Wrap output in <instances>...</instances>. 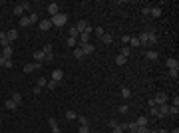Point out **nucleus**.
<instances>
[{
  "instance_id": "obj_13",
  "label": "nucleus",
  "mask_w": 179,
  "mask_h": 133,
  "mask_svg": "<svg viewBox=\"0 0 179 133\" xmlns=\"http://www.w3.org/2000/svg\"><path fill=\"white\" fill-rule=\"evenodd\" d=\"M72 56H74V58H78V60H80V58H84L86 54H84V50H82V46H76V48H74V50H72Z\"/></svg>"
},
{
  "instance_id": "obj_9",
  "label": "nucleus",
  "mask_w": 179,
  "mask_h": 133,
  "mask_svg": "<svg viewBox=\"0 0 179 133\" xmlns=\"http://www.w3.org/2000/svg\"><path fill=\"white\" fill-rule=\"evenodd\" d=\"M165 66L169 68V70H177V68H179V62L175 60V58H167V60H165Z\"/></svg>"
},
{
  "instance_id": "obj_21",
  "label": "nucleus",
  "mask_w": 179,
  "mask_h": 133,
  "mask_svg": "<svg viewBox=\"0 0 179 133\" xmlns=\"http://www.w3.org/2000/svg\"><path fill=\"white\" fill-rule=\"evenodd\" d=\"M161 12H163V10H161L159 6H155V8H151V12H149V16H153V18H159V16H161Z\"/></svg>"
},
{
  "instance_id": "obj_29",
  "label": "nucleus",
  "mask_w": 179,
  "mask_h": 133,
  "mask_svg": "<svg viewBox=\"0 0 179 133\" xmlns=\"http://www.w3.org/2000/svg\"><path fill=\"white\" fill-rule=\"evenodd\" d=\"M102 42H104V44H112V42H113L112 34H104V36H102Z\"/></svg>"
},
{
  "instance_id": "obj_14",
  "label": "nucleus",
  "mask_w": 179,
  "mask_h": 133,
  "mask_svg": "<svg viewBox=\"0 0 179 133\" xmlns=\"http://www.w3.org/2000/svg\"><path fill=\"white\" fill-rule=\"evenodd\" d=\"M52 80L54 81H62L64 80V72H62V70H54L52 72Z\"/></svg>"
},
{
  "instance_id": "obj_38",
  "label": "nucleus",
  "mask_w": 179,
  "mask_h": 133,
  "mask_svg": "<svg viewBox=\"0 0 179 133\" xmlns=\"http://www.w3.org/2000/svg\"><path fill=\"white\" fill-rule=\"evenodd\" d=\"M28 18H30V24H36V22H38V14H36V12H32L30 16H28Z\"/></svg>"
},
{
  "instance_id": "obj_17",
  "label": "nucleus",
  "mask_w": 179,
  "mask_h": 133,
  "mask_svg": "<svg viewBox=\"0 0 179 133\" xmlns=\"http://www.w3.org/2000/svg\"><path fill=\"white\" fill-rule=\"evenodd\" d=\"M10 100H12L14 103H16V105H20V103H22V93H20V92H14Z\"/></svg>"
},
{
  "instance_id": "obj_54",
  "label": "nucleus",
  "mask_w": 179,
  "mask_h": 133,
  "mask_svg": "<svg viewBox=\"0 0 179 133\" xmlns=\"http://www.w3.org/2000/svg\"><path fill=\"white\" fill-rule=\"evenodd\" d=\"M149 133H157V131H149Z\"/></svg>"
},
{
  "instance_id": "obj_12",
  "label": "nucleus",
  "mask_w": 179,
  "mask_h": 133,
  "mask_svg": "<svg viewBox=\"0 0 179 133\" xmlns=\"http://www.w3.org/2000/svg\"><path fill=\"white\" fill-rule=\"evenodd\" d=\"M2 58H6V60H10L12 58V54H14V50H12V46H8V48H2Z\"/></svg>"
},
{
  "instance_id": "obj_5",
  "label": "nucleus",
  "mask_w": 179,
  "mask_h": 133,
  "mask_svg": "<svg viewBox=\"0 0 179 133\" xmlns=\"http://www.w3.org/2000/svg\"><path fill=\"white\" fill-rule=\"evenodd\" d=\"M48 14H50V18H54L56 14H60V6L56 2H50V4H48Z\"/></svg>"
},
{
  "instance_id": "obj_1",
  "label": "nucleus",
  "mask_w": 179,
  "mask_h": 133,
  "mask_svg": "<svg viewBox=\"0 0 179 133\" xmlns=\"http://www.w3.org/2000/svg\"><path fill=\"white\" fill-rule=\"evenodd\" d=\"M52 20V26H66V22H68V16L64 12H60V14H56L54 18H50Z\"/></svg>"
},
{
  "instance_id": "obj_8",
  "label": "nucleus",
  "mask_w": 179,
  "mask_h": 133,
  "mask_svg": "<svg viewBox=\"0 0 179 133\" xmlns=\"http://www.w3.org/2000/svg\"><path fill=\"white\" fill-rule=\"evenodd\" d=\"M38 28L42 30V32H46V30H50V28H52V20H50V18H46V20H42V22L38 24Z\"/></svg>"
},
{
  "instance_id": "obj_2",
  "label": "nucleus",
  "mask_w": 179,
  "mask_h": 133,
  "mask_svg": "<svg viewBox=\"0 0 179 133\" xmlns=\"http://www.w3.org/2000/svg\"><path fill=\"white\" fill-rule=\"evenodd\" d=\"M40 68H42V64H38V62H30V64L24 66V73H32V72H36V70H40Z\"/></svg>"
},
{
  "instance_id": "obj_37",
  "label": "nucleus",
  "mask_w": 179,
  "mask_h": 133,
  "mask_svg": "<svg viewBox=\"0 0 179 133\" xmlns=\"http://www.w3.org/2000/svg\"><path fill=\"white\" fill-rule=\"evenodd\" d=\"M46 87H48V89H56V87H58V81L50 80V81H48V84H46Z\"/></svg>"
},
{
  "instance_id": "obj_44",
  "label": "nucleus",
  "mask_w": 179,
  "mask_h": 133,
  "mask_svg": "<svg viewBox=\"0 0 179 133\" xmlns=\"http://www.w3.org/2000/svg\"><path fill=\"white\" fill-rule=\"evenodd\" d=\"M177 76H179V72H177V70H169V78L177 80Z\"/></svg>"
},
{
  "instance_id": "obj_36",
  "label": "nucleus",
  "mask_w": 179,
  "mask_h": 133,
  "mask_svg": "<svg viewBox=\"0 0 179 133\" xmlns=\"http://www.w3.org/2000/svg\"><path fill=\"white\" fill-rule=\"evenodd\" d=\"M94 34H96V36H98V38H102V36H104V34H106V32H104V28H94Z\"/></svg>"
},
{
  "instance_id": "obj_11",
  "label": "nucleus",
  "mask_w": 179,
  "mask_h": 133,
  "mask_svg": "<svg viewBox=\"0 0 179 133\" xmlns=\"http://www.w3.org/2000/svg\"><path fill=\"white\" fill-rule=\"evenodd\" d=\"M137 38H139V46H149V38H147V32H141Z\"/></svg>"
},
{
  "instance_id": "obj_47",
  "label": "nucleus",
  "mask_w": 179,
  "mask_h": 133,
  "mask_svg": "<svg viewBox=\"0 0 179 133\" xmlns=\"http://www.w3.org/2000/svg\"><path fill=\"white\" fill-rule=\"evenodd\" d=\"M149 12H151V8H149V6H143V10H141V14H143V16H149Z\"/></svg>"
},
{
  "instance_id": "obj_26",
  "label": "nucleus",
  "mask_w": 179,
  "mask_h": 133,
  "mask_svg": "<svg viewBox=\"0 0 179 133\" xmlns=\"http://www.w3.org/2000/svg\"><path fill=\"white\" fill-rule=\"evenodd\" d=\"M14 16H18V18H22V16H24V10H22V6H14Z\"/></svg>"
},
{
  "instance_id": "obj_43",
  "label": "nucleus",
  "mask_w": 179,
  "mask_h": 133,
  "mask_svg": "<svg viewBox=\"0 0 179 133\" xmlns=\"http://www.w3.org/2000/svg\"><path fill=\"white\" fill-rule=\"evenodd\" d=\"M78 133H90V127H88V125H80Z\"/></svg>"
},
{
  "instance_id": "obj_52",
  "label": "nucleus",
  "mask_w": 179,
  "mask_h": 133,
  "mask_svg": "<svg viewBox=\"0 0 179 133\" xmlns=\"http://www.w3.org/2000/svg\"><path fill=\"white\" fill-rule=\"evenodd\" d=\"M157 133H169V131H167V129H159Z\"/></svg>"
},
{
  "instance_id": "obj_33",
  "label": "nucleus",
  "mask_w": 179,
  "mask_h": 133,
  "mask_svg": "<svg viewBox=\"0 0 179 133\" xmlns=\"http://www.w3.org/2000/svg\"><path fill=\"white\" fill-rule=\"evenodd\" d=\"M126 62H127V58H123V56H115V64H118V66H123Z\"/></svg>"
},
{
  "instance_id": "obj_24",
  "label": "nucleus",
  "mask_w": 179,
  "mask_h": 133,
  "mask_svg": "<svg viewBox=\"0 0 179 133\" xmlns=\"http://www.w3.org/2000/svg\"><path fill=\"white\" fill-rule=\"evenodd\" d=\"M129 54H132V48H129V46H123V48H121V52H119V56H123V58H129Z\"/></svg>"
},
{
  "instance_id": "obj_46",
  "label": "nucleus",
  "mask_w": 179,
  "mask_h": 133,
  "mask_svg": "<svg viewBox=\"0 0 179 133\" xmlns=\"http://www.w3.org/2000/svg\"><path fill=\"white\" fill-rule=\"evenodd\" d=\"M149 131H151L149 127H137V131L135 133H149Z\"/></svg>"
},
{
  "instance_id": "obj_31",
  "label": "nucleus",
  "mask_w": 179,
  "mask_h": 133,
  "mask_svg": "<svg viewBox=\"0 0 179 133\" xmlns=\"http://www.w3.org/2000/svg\"><path fill=\"white\" fill-rule=\"evenodd\" d=\"M82 50H84V54L88 56V54H92V52H94V46H92V44H86V46H82Z\"/></svg>"
},
{
  "instance_id": "obj_32",
  "label": "nucleus",
  "mask_w": 179,
  "mask_h": 133,
  "mask_svg": "<svg viewBox=\"0 0 179 133\" xmlns=\"http://www.w3.org/2000/svg\"><path fill=\"white\" fill-rule=\"evenodd\" d=\"M129 46L132 48H139V38H133L132 36V38H129Z\"/></svg>"
},
{
  "instance_id": "obj_28",
  "label": "nucleus",
  "mask_w": 179,
  "mask_h": 133,
  "mask_svg": "<svg viewBox=\"0 0 179 133\" xmlns=\"http://www.w3.org/2000/svg\"><path fill=\"white\" fill-rule=\"evenodd\" d=\"M119 93H121V97H126V100H127V97L132 95V89H129V87H121V92H119Z\"/></svg>"
},
{
  "instance_id": "obj_3",
  "label": "nucleus",
  "mask_w": 179,
  "mask_h": 133,
  "mask_svg": "<svg viewBox=\"0 0 179 133\" xmlns=\"http://www.w3.org/2000/svg\"><path fill=\"white\" fill-rule=\"evenodd\" d=\"M155 105H161V103H167V93L165 92H157L155 93Z\"/></svg>"
},
{
  "instance_id": "obj_39",
  "label": "nucleus",
  "mask_w": 179,
  "mask_h": 133,
  "mask_svg": "<svg viewBox=\"0 0 179 133\" xmlns=\"http://www.w3.org/2000/svg\"><path fill=\"white\" fill-rule=\"evenodd\" d=\"M42 52L46 54V56H50V54H52V46H50V44H46V46L42 48Z\"/></svg>"
},
{
  "instance_id": "obj_50",
  "label": "nucleus",
  "mask_w": 179,
  "mask_h": 133,
  "mask_svg": "<svg viewBox=\"0 0 179 133\" xmlns=\"http://www.w3.org/2000/svg\"><path fill=\"white\" fill-rule=\"evenodd\" d=\"M129 38H132V36H121V42L127 46V44H129Z\"/></svg>"
},
{
  "instance_id": "obj_20",
  "label": "nucleus",
  "mask_w": 179,
  "mask_h": 133,
  "mask_svg": "<svg viewBox=\"0 0 179 133\" xmlns=\"http://www.w3.org/2000/svg\"><path fill=\"white\" fill-rule=\"evenodd\" d=\"M6 36H8V40H10V42H16V38H18V32H16V30H8Z\"/></svg>"
},
{
  "instance_id": "obj_25",
  "label": "nucleus",
  "mask_w": 179,
  "mask_h": 133,
  "mask_svg": "<svg viewBox=\"0 0 179 133\" xmlns=\"http://www.w3.org/2000/svg\"><path fill=\"white\" fill-rule=\"evenodd\" d=\"M64 117H66L68 121H74V119H78V115H76V111H72V109H70V111H66V115H64Z\"/></svg>"
},
{
  "instance_id": "obj_10",
  "label": "nucleus",
  "mask_w": 179,
  "mask_h": 133,
  "mask_svg": "<svg viewBox=\"0 0 179 133\" xmlns=\"http://www.w3.org/2000/svg\"><path fill=\"white\" fill-rule=\"evenodd\" d=\"M157 107H159V113H161V117L169 115V109H171V105H169V103H161V105H157Z\"/></svg>"
},
{
  "instance_id": "obj_18",
  "label": "nucleus",
  "mask_w": 179,
  "mask_h": 133,
  "mask_svg": "<svg viewBox=\"0 0 179 133\" xmlns=\"http://www.w3.org/2000/svg\"><path fill=\"white\" fill-rule=\"evenodd\" d=\"M135 123H137V127H147V117L145 115H141V117L135 119Z\"/></svg>"
},
{
  "instance_id": "obj_23",
  "label": "nucleus",
  "mask_w": 179,
  "mask_h": 133,
  "mask_svg": "<svg viewBox=\"0 0 179 133\" xmlns=\"http://www.w3.org/2000/svg\"><path fill=\"white\" fill-rule=\"evenodd\" d=\"M68 36H70V38H76V40H78V30H76V26H70V30H68Z\"/></svg>"
},
{
  "instance_id": "obj_6",
  "label": "nucleus",
  "mask_w": 179,
  "mask_h": 133,
  "mask_svg": "<svg viewBox=\"0 0 179 133\" xmlns=\"http://www.w3.org/2000/svg\"><path fill=\"white\" fill-rule=\"evenodd\" d=\"M145 32H147V38H149V46H151V44H157V32H155L153 28H149Z\"/></svg>"
},
{
  "instance_id": "obj_22",
  "label": "nucleus",
  "mask_w": 179,
  "mask_h": 133,
  "mask_svg": "<svg viewBox=\"0 0 179 133\" xmlns=\"http://www.w3.org/2000/svg\"><path fill=\"white\" fill-rule=\"evenodd\" d=\"M46 84H48V78L40 76V78H38V81H36V87H46Z\"/></svg>"
},
{
  "instance_id": "obj_48",
  "label": "nucleus",
  "mask_w": 179,
  "mask_h": 133,
  "mask_svg": "<svg viewBox=\"0 0 179 133\" xmlns=\"http://www.w3.org/2000/svg\"><path fill=\"white\" fill-rule=\"evenodd\" d=\"M112 133H123V129H121V127H119V123H118V125L112 129Z\"/></svg>"
},
{
  "instance_id": "obj_41",
  "label": "nucleus",
  "mask_w": 179,
  "mask_h": 133,
  "mask_svg": "<svg viewBox=\"0 0 179 133\" xmlns=\"http://www.w3.org/2000/svg\"><path fill=\"white\" fill-rule=\"evenodd\" d=\"M48 125H50V127H56V125H58L56 117H48Z\"/></svg>"
},
{
  "instance_id": "obj_51",
  "label": "nucleus",
  "mask_w": 179,
  "mask_h": 133,
  "mask_svg": "<svg viewBox=\"0 0 179 133\" xmlns=\"http://www.w3.org/2000/svg\"><path fill=\"white\" fill-rule=\"evenodd\" d=\"M52 133H62V131H60V127L56 125V127H52Z\"/></svg>"
},
{
  "instance_id": "obj_34",
  "label": "nucleus",
  "mask_w": 179,
  "mask_h": 133,
  "mask_svg": "<svg viewBox=\"0 0 179 133\" xmlns=\"http://www.w3.org/2000/svg\"><path fill=\"white\" fill-rule=\"evenodd\" d=\"M149 113H151L153 117H161V113H159V107H157V105H153V107H151V111H149Z\"/></svg>"
},
{
  "instance_id": "obj_53",
  "label": "nucleus",
  "mask_w": 179,
  "mask_h": 133,
  "mask_svg": "<svg viewBox=\"0 0 179 133\" xmlns=\"http://www.w3.org/2000/svg\"><path fill=\"white\" fill-rule=\"evenodd\" d=\"M169 133H179V129H177V127H175V129H173V131H169Z\"/></svg>"
},
{
  "instance_id": "obj_16",
  "label": "nucleus",
  "mask_w": 179,
  "mask_h": 133,
  "mask_svg": "<svg viewBox=\"0 0 179 133\" xmlns=\"http://www.w3.org/2000/svg\"><path fill=\"white\" fill-rule=\"evenodd\" d=\"M86 28H88V22H86V20H80L78 24H76V30H78V34L86 32Z\"/></svg>"
},
{
  "instance_id": "obj_27",
  "label": "nucleus",
  "mask_w": 179,
  "mask_h": 133,
  "mask_svg": "<svg viewBox=\"0 0 179 133\" xmlns=\"http://www.w3.org/2000/svg\"><path fill=\"white\" fill-rule=\"evenodd\" d=\"M20 26H22V28L30 26V18H28V16H22V18H20Z\"/></svg>"
},
{
  "instance_id": "obj_15",
  "label": "nucleus",
  "mask_w": 179,
  "mask_h": 133,
  "mask_svg": "<svg viewBox=\"0 0 179 133\" xmlns=\"http://www.w3.org/2000/svg\"><path fill=\"white\" fill-rule=\"evenodd\" d=\"M145 58H147V60H151V62H155L159 58V54L155 52V50H147V52H145Z\"/></svg>"
},
{
  "instance_id": "obj_45",
  "label": "nucleus",
  "mask_w": 179,
  "mask_h": 133,
  "mask_svg": "<svg viewBox=\"0 0 179 133\" xmlns=\"http://www.w3.org/2000/svg\"><path fill=\"white\" fill-rule=\"evenodd\" d=\"M127 109H129L127 103H121V105H119V113H127Z\"/></svg>"
},
{
  "instance_id": "obj_7",
  "label": "nucleus",
  "mask_w": 179,
  "mask_h": 133,
  "mask_svg": "<svg viewBox=\"0 0 179 133\" xmlns=\"http://www.w3.org/2000/svg\"><path fill=\"white\" fill-rule=\"evenodd\" d=\"M0 46H2V48H8V46H12V42L8 40L6 32H0Z\"/></svg>"
},
{
  "instance_id": "obj_35",
  "label": "nucleus",
  "mask_w": 179,
  "mask_h": 133,
  "mask_svg": "<svg viewBox=\"0 0 179 133\" xmlns=\"http://www.w3.org/2000/svg\"><path fill=\"white\" fill-rule=\"evenodd\" d=\"M4 105H6L8 109H16V107H18V105H16V103H14L12 100H6V101H4Z\"/></svg>"
},
{
  "instance_id": "obj_30",
  "label": "nucleus",
  "mask_w": 179,
  "mask_h": 133,
  "mask_svg": "<svg viewBox=\"0 0 179 133\" xmlns=\"http://www.w3.org/2000/svg\"><path fill=\"white\" fill-rule=\"evenodd\" d=\"M66 44H68V46H70V48H76V46H78V40H76V38H70V36H68Z\"/></svg>"
},
{
  "instance_id": "obj_42",
  "label": "nucleus",
  "mask_w": 179,
  "mask_h": 133,
  "mask_svg": "<svg viewBox=\"0 0 179 133\" xmlns=\"http://www.w3.org/2000/svg\"><path fill=\"white\" fill-rule=\"evenodd\" d=\"M179 113V107L177 105H171V109H169V115H177Z\"/></svg>"
},
{
  "instance_id": "obj_19",
  "label": "nucleus",
  "mask_w": 179,
  "mask_h": 133,
  "mask_svg": "<svg viewBox=\"0 0 179 133\" xmlns=\"http://www.w3.org/2000/svg\"><path fill=\"white\" fill-rule=\"evenodd\" d=\"M0 66H2V68H12V60L2 58V54H0Z\"/></svg>"
},
{
  "instance_id": "obj_49",
  "label": "nucleus",
  "mask_w": 179,
  "mask_h": 133,
  "mask_svg": "<svg viewBox=\"0 0 179 133\" xmlns=\"http://www.w3.org/2000/svg\"><path fill=\"white\" fill-rule=\"evenodd\" d=\"M20 6H22V10H24V12H26V10H30V2H22Z\"/></svg>"
},
{
  "instance_id": "obj_4",
  "label": "nucleus",
  "mask_w": 179,
  "mask_h": 133,
  "mask_svg": "<svg viewBox=\"0 0 179 133\" xmlns=\"http://www.w3.org/2000/svg\"><path fill=\"white\" fill-rule=\"evenodd\" d=\"M32 58H34V62H38V64H44V62H46V54L42 52V50H36V52L32 54Z\"/></svg>"
},
{
  "instance_id": "obj_40",
  "label": "nucleus",
  "mask_w": 179,
  "mask_h": 133,
  "mask_svg": "<svg viewBox=\"0 0 179 133\" xmlns=\"http://www.w3.org/2000/svg\"><path fill=\"white\" fill-rule=\"evenodd\" d=\"M78 121H80V125H88V123H90L88 117H82V115H78Z\"/></svg>"
}]
</instances>
